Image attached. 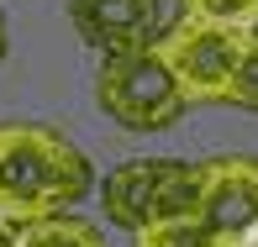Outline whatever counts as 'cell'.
<instances>
[{
    "label": "cell",
    "instance_id": "9c48e42d",
    "mask_svg": "<svg viewBox=\"0 0 258 247\" xmlns=\"http://www.w3.org/2000/svg\"><path fill=\"white\" fill-rule=\"evenodd\" d=\"M132 247H227V242H216L195 216H174V221H153V226L132 231Z\"/></svg>",
    "mask_w": 258,
    "mask_h": 247
},
{
    "label": "cell",
    "instance_id": "3957f363",
    "mask_svg": "<svg viewBox=\"0 0 258 247\" xmlns=\"http://www.w3.org/2000/svg\"><path fill=\"white\" fill-rule=\"evenodd\" d=\"M195 190H201V163L179 158H126L121 169L105 174L100 200L105 216L126 231H143L153 221L195 216Z\"/></svg>",
    "mask_w": 258,
    "mask_h": 247
},
{
    "label": "cell",
    "instance_id": "7a4b0ae2",
    "mask_svg": "<svg viewBox=\"0 0 258 247\" xmlns=\"http://www.w3.org/2000/svg\"><path fill=\"white\" fill-rule=\"evenodd\" d=\"M95 100L126 132H163V126H174L190 111L153 42L126 48V53H105L100 58V79H95Z\"/></svg>",
    "mask_w": 258,
    "mask_h": 247
},
{
    "label": "cell",
    "instance_id": "8fae6325",
    "mask_svg": "<svg viewBox=\"0 0 258 247\" xmlns=\"http://www.w3.org/2000/svg\"><path fill=\"white\" fill-rule=\"evenodd\" d=\"M11 242H16V221L0 216V247H11Z\"/></svg>",
    "mask_w": 258,
    "mask_h": 247
},
{
    "label": "cell",
    "instance_id": "7c38bea8",
    "mask_svg": "<svg viewBox=\"0 0 258 247\" xmlns=\"http://www.w3.org/2000/svg\"><path fill=\"white\" fill-rule=\"evenodd\" d=\"M0 53H6V21H0Z\"/></svg>",
    "mask_w": 258,
    "mask_h": 247
},
{
    "label": "cell",
    "instance_id": "5b68a950",
    "mask_svg": "<svg viewBox=\"0 0 258 247\" xmlns=\"http://www.w3.org/2000/svg\"><path fill=\"white\" fill-rule=\"evenodd\" d=\"M195 221L216 242L242 247L258 231V158H206L201 190H195Z\"/></svg>",
    "mask_w": 258,
    "mask_h": 247
},
{
    "label": "cell",
    "instance_id": "52a82bcc",
    "mask_svg": "<svg viewBox=\"0 0 258 247\" xmlns=\"http://www.w3.org/2000/svg\"><path fill=\"white\" fill-rule=\"evenodd\" d=\"M11 247H105V231L95 226V221L74 216V210H58V216H42V221L16 226V242Z\"/></svg>",
    "mask_w": 258,
    "mask_h": 247
},
{
    "label": "cell",
    "instance_id": "8992f818",
    "mask_svg": "<svg viewBox=\"0 0 258 247\" xmlns=\"http://www.w3.org/2000/svg\"><path fill=\"white\" fill-rule=\"evenodd\" d=\"M79 42L105 53H126L158 37V0H69Z\"/></svg>",
    "mask_w": 258,
    "mask_h": 247
},
{
    "label": "cell",
    "instance_id": "277c9868",
    "mask_svg": "<svg viewBox=\"0 0 258 247\" xmlns=\"http://www.w3.org/2000/svg\"><path fill=\"white\" fill-rule=\"evenodd\" d=\"M248 42V32H227V27H201V21H174L169 32H158L153 48L163 58V68L174 74L184 105H221L232 85L237 53Z\"/></svg>",
    "mask_w": 258,
    "mask_h": 247
},
{
    "label": "cell",
    "instance_id": "ba28073f",
    "mask_svg": "<svg viewBox=\"0 0 258 247\" xmlns=\"http://www.w3.org/2000/svg\"><path fill=\"white\" fill-rule=\"evenodd\" d=\"M179 16L201 21V27L258 32V0H179Z\"/></svg>",
    "mask_w": 258,
    "mask_h": 247
},
{
    "label": "cell",
    "instance_id": "30bf717a",
    "mask_svg": "<svg viewBox=\"0 0 258 247\" xmlns=\"http://www.w3.org/2000/svg\"><path fill=\"white\" fill-rule=\"evenodd\" d=\"M227 105L258 111V32H248V42L237 53V68H232V85H227Z\"/></svg>",
    "mask_w": 258,
    "mask_h": 247
},
{
    "label": "cell",
    "instance_id": "6da1fadb",
    "mask_svg": "<svg viewBox=\"0 0 258 247\" xmlns=\"http://www.w3.org/2000/svg\"><path fill=\"white\" fill-rule=\"evenodd\" d=\"M90 190V158L53 126L6 121L0 126V216L27 226V221L58 216L79 205Z\"/></svg>",
    "mask_w": 258,
    "mask_h": 247
},
{
    "label": "cell",
    "instance_id": "4fadbf2b",
    "mask_svg": "<svg viewBox=\"0 0 258 247\" xmlns=\"http://www.w3.org/2000/svg\"><path fill=\"white\" fill-rule=\"evenodd\" d=\"M242 247H258V231H253V237H248V242H242Z\"/></svg>",
    "mask_w": 258,
    "mask_h": 247
}]
</instances>
